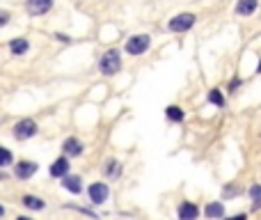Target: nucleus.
I'll list each match as a JSON object with an SVG mask.
<instances>
[{"label": "nucleus", "instance_id": "nucleus-15", "mask_svg": "<svg viewBox=\"0 0 261 220\" xmlns=\"http://www.w3.org/2000/svg\"><path fill=\"white\" fill-rule=\"evenodd\" d=\"M204 214H206V218H222L225 216V207H222V202H211L206 204Z\"/></svg>", "mask_w": 261, "mask_h": 220}, {"label": "nucleus", "instance_id": "nucleus-8", "mask_svg": "<svg viewBox=\"0 0 261 220\" xmlns=\"http://www.w3.org/2000/svg\"><path fill=\"white\" fill-rule=\"evenodd\" d=\"M37 170H39V165H37L35 161H18L16 165H14V177L16 179H30Z\"/></svg>", "mask_w": 261, "mask_h": 220}, {"label": "nucleus", "instance_id": "nucleus-7", "mask_svg": "<svg viewBox=\"0 0 261 220\" xmlns=\"http://www.w3.org/2000/svg\"><path fill=\"white\" fill-rule=\"evenodd\" d=\"M69 170H71V163H69V156H60V158H55L53 165L48 167V172H51V177L55 179H62L65 174H69Z\"/></svg>", "mask_w": 261, "mask_h": 220}, {"label": "nucleus", "instance_id": "nucleus-21", "mask_svg": "<svg viewBox=\"0 0 261 220\" xmlns=\"http://www.w3.org/2000/svg\"><path fill=\"white\" fill-rule=\"evenodd\" d=\"M250 195H252V200H257V197H261V186L255 184L252 188H250Z\"/></svg>", "mask_w": 261, "mask_h": 220}, {"label": "nucleus", "instance_id": "nucleus-17", "mask_svg": "<svg viewBox=\"0 0 261 220\" xmlns=\"http://www.w3.org/2000/svg\"><path fill=\"white\" fill-rule=\"evenodd\" d=\"M208 103H213V106H218V108L225 106V96H222V92H220L218 87L208 92Z\"/></svg>", "mask_w": 261, "mask_h": 220}, {"label": "nucleus", "instance_id": "nucleus-10", "mask_svg": "<svg viewBox=\"0 0 261 220\" xmlns=\"http://www.w3.org/2000/svg\"><path fill=\"white\" fill-rule=\"evenodd\" d=\"M62 188L69 191L71 195H78V193L83 191V179L78 177V174H65L62 177Z\"/></svg>", "mask_w": 261, "mask_h": 220}, {"label": "nucleus", "instance_id": "nucleus-18", "mask_svg": "<svg viewBox=\"0 0 261 220\" xmlns=\"http://www.w3.org/2000/svg\"><path fill=\"white\" fill-rule=\"evenodd\" d=\"M12 161H14L12 151H9V149H7V147H2V145H0V167L12 165Z\"/></svg>", "mask_w": 261, "mask_h": 220}, {"label": "nucleus", "instance_id": "nucleus-25", "mask_svg": "<svg viewBox=\"0 0 261 220\" xmlns=\"http://www.w3.org/2000/svg\"><path fill=\"white\" fill-rule=\"evenodd\" d=\"M0 216H5V207L2 204H0Z\"/></svg>", "mask_w": 261, "mask_h": 220}, {"label": "nucleus", "instance_id": "nucleus-13", "mask_svg": "<svg viewBox=\"0 0 261 220\" xmlns=\"http://www.w3.org/2000/svg\"><path fill=\"white\" fill-rule=\"evenodd\" d=\"M9 51H12V55H25L30 51L28 39H23V37H16V39H12V42H9Z\"/></svg>", "mask_w": 261, "mask_h": 220}, {"label": "nucleus", "instance_id": "nucleus-12", "mask_svg": "<svg viewBox=\"0 0 261 220\" xmlns=\"http://www.w3.org/2000/svg\"><path fill=\"white\" fill-rule=\"evenodd\" d=\"M257 5H259V0H238L236 14L238 16H250V14L257 12Z\"/></svg>", "mask_w": 261, "mask_h": 220}, {"label": "nucleus", "instance_id": "nucleus-19", "mask_svg": "<svg viewBox=\"0 0 261 220\" xmlns=\"http://www.w3.org/2000/svg\"><path fill=\"white\" fill-rule=\"evenodd\" d=\"M103 172H106L108 177H115V174H119V161H115V158L106 161V165H103Z\"/></svg>", "mask_w": 261, "mask_h": 220}, {"label": "nucleus", "instance_id": "nucleus-1", "mask_svg": "<svg viewBox=\"0 0 261 220\" xmlns=\"http://www.w3.org/2000/svg\"><path fill=\"white\" fill-rule=\"evenodd\" d=\"M119 69H122V55L117 48H108L99 60V72L103 76H115V73H119Z\"/></svg>", "mask_w": 261, "mask_h": 220}, {"label": "nucleus", "instance_id": "nucleus-22", "mask_svg": "<svg viewBox=\"0 0 261 220\" xmlns=\"http://www.w3.org/2000/svg\"><path fill=\"white\" fill-rule=\"evenodd\" d=\"M252 209H255V211H259V209H261V197H257V200H255V204H252Z\"/></svg>", "mask_w": 261, "mask_h": 220}, {"label": "nucleus", "instance_id": "nucleus-16", "mask_svg": "<svg viewBox=\"0 0 261 220\" xmlns=\"http://www.w3.org/2000/svg\"><path fill=\"white\" fill-rule=\"evenodd\" d=\"M165 115H167V119H170V122H184V117H186L184 110H181L179 106H167Z\"/></svg>", "mask_w": 261, "mask_h": 220}, {"label": "nucleus", "instance_id": "nucleus-14", "mask_svg": "<svg viewBox=\"0 0 261 220\" xmlns=\"http://www.w3.org/2000/svg\"><path fill=\"white\" fill-rule=\"evenodd\" d=\"M23 207L25 209H32V211H42L44 207H46V202H44L42 197H37V195H23Z\"/></svg>", "mask_w": 261, "mask_h": 220}, {"label": "nucleus", "instance_id": "nucleus-9", "mask_svg": "<svg viewBox=\"0 0 261 220\" xmlns=\"http://www.w3.org/2000/svg\"><path fill=\"white\" fill-rule=\"evenodd\" d=\"M62 151H65L69 158H76V156H80L85 151V145L78 140V138H66L65 143H62Z\"/></svg>", "mask_w": 261, "mask_h": 220}, {"label": "nucleus", "instance_id": "nucleus-3", "mask_svg": "<svg viewBox=\"0 0 261 220\" xmlns=\"http://www.w3.org/2000/svg\"><path fill=\"white\" fill-rule=\"evenodd\" d=\"M197 16L190 12H184V14H177V16L170 18V23H167V28L172 30V32H188L193 25H195Z\"/></svg>", "mask_w": 261, "mask_h": 220}, {"label": "nucleus", "instance_id": "nucleus-23", "mask_svg": "<svg viewBox=\"0 0 261 220\" xmlns=\"http://www.w3.org/2000/svg\"><path fill=\"white\" fill-rule=\"evenodd\" d=\"M238 83H241V80H238V78H234V80H232V87H229V89H236Z\"/></svg>", "mask_w": 261, "mask_h": 220}, {"label": "nucleus", "instance_id": "nucleus-26", "mask_svg": "<svg viewBox=\"0 0 261 220\" xmlns=\"http://www.w3.org/2000/svg\"><path fill=\"white\" fill-rule=\"evenodd\" d=\"M257 73H261V62H259V67H257Z\"/></svg>", "mask_w": 261, "mask_h": 220}, {"label": "nucleus", "instance_id": "nucleus-24", "mask_svg": "<svg viewBox=\"0 0 261 220\" xmlns=\"http://www.w3.org/2000/svg\"><path fill=\"white\" fill-rule=\"evenodd\" d=\"M5 179H7V174H5V172H0V181H5Z\"/></svg>", "mask_w": 261, "mask_h": 220}, {"label": "nucleus", "instance_id": "nucleus-11", "mask_svg": "<svg viewBox=\"0 0 261 220\" xmlns=\"http://www.w3.org/2000/svg\"><path fill=\"white\" fill-rule=\"evenodd\" d=\"M177 214L181 220H195L197 216H199V209H197L193 202H181L177 209Z\"/></svg>", "mask_w": 261, "mask_h": 220}, {"label": "nucleus", "instance_id": "nucleus-6", "mask_svg": "<svg viewBox=\"0 0 261 220\" xmlns=\"http://www.w3.org/2000/svg\"><path fill=\"white\" fill-rule=\"evenodd\" d=\"M25 9L30 16H44L53 9V0H25Z\"/></svg>", "mask_w": 261, "mask_h": 220}, {"label": "nucleus", "instance_id": "nucleus-20", "mask_svg": "<svg viewBox=\"0 0 261 220\" xmlns=\"http://www.w3.org/2000/svg\"><path fill=\"white\" fill-rule=\"evenodd\" d=\"M9 18H12V14L5 12V9H0V28H5V25L9 23Z\"/></svg>", "mask_w": 261, "mask_h": 220}, {"label": "nucleus", "instance_id": "nucleus-2", "mask_svg": "<svg viewBox=\"0 0 261 220\" xmlns=\"http://www.w3.org/2000/svg\"><path fill=\"white\" fill-rule=\"evenodd\" d=\"M37 122L35 119H30V117H25V119H18L16 124H14V138L16 140H30V138H35L37 136Z\"/></svg>", "mask_w": 261, "mask_h": 220}, {"label": "nucleus", "instance_id": "nucleus-5", "mask_svg": "<svg viewBox=\"0 0 261 220\" xmlns=\"http://www.w3.org/2000/svg\"><path fill=\"white\" fill-rule=\"evenodd\" d=\"M87 195H89V202L92 204H103L108 197H110V188H108V184H103V181H94V184H89Z\"/></svg>", "mask_w": 261, "mask_h": 220}, {"label": "nucleus", "instance_id": "nucleus-4", "mask_svg": "<svg viewBox=\"0 0 261 220\" xmlns=\"http://www.w3.org/2000/svg\"><path fill=\"white\" fill-rule=\"evenodd\" d=\"M149 46H151V37L149 35H133V37H129V42H126V53L142 55Z\"/></svg>", "mask_w": 261, "mask_h": 220}]
</instances>
